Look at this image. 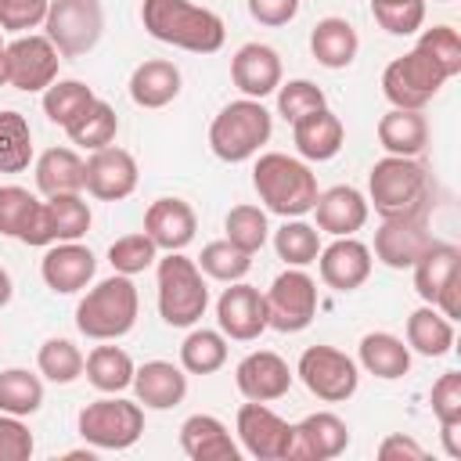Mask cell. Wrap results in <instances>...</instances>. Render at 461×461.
Here are the masks:
<instances>
[{"label": "cell", "mask_w": 461, "mask_h": 461, "mask_svg": "<svg viewBox=\"0 0 461 461\" xmlns=\"http://www.w3.org/2000/svg\"><path fill=\"white\" fill-rule=\"evenodd\" d=\"M140 22L155 40L191 54H212L223 47V36H227L223 18L191 0H144Z\"/></svg>", "instance_id": "cell-1"}, {"label": "cell", "mask_w": 461, "mask_h": 461, "mask_svg": "<svg viewBox=\"0 0 461 461\" xmlns=\"http://www.w3.org/2000/svg\"><path fill=\"white\" fill-rule=\"evenodd\" d=\"M371 205L382 220L393 216H425L432 205V180L429 169L403 155H385L367 173Z\"/></svg>", "instance_id": "cell-2"}, {"label": "cell", "mask_w": 461, "mask_h": 461, "mask_svg": "<svg viewBox=\"0 0 461 461\" xmlns=\"http://www.w3.org/2000/svg\"><path fill=\"white\" fill-rule=\"evenodd\" d=\"M252 187H256L259 202L270 212L285 216V220L306 216L313 209L317 194H321L317 191V176L310 173V166L299 162V158H288L281 151L259 155V162L252 169Z\"/></svg>", "instance_id": "cell-3"}, {"label": "cell", "mask_w": 461, "mask_h": 461, "mask_svg": "<svg viewBox=\"0 0 461 461\" xmlns=\"http://www.w3.org/2000/svg\"><path fill=\"white\" fill-rule=\"evenodd\" d=\"M137 285L126 274H115L108 281H97L76 306V328L86 339L108 342V339H122L133 324H137Z\"/></svg>", "instance_id": "cell-4"}, {"label": "cell", "mask_w": 461, "mask_h": 461, "mask_svg": "<svg viewBox=\"0 0 461 461\" xmlns=\"http://www.w3.org/2000/svg\"><path fill=\"white\" fill-rule=\"evenodd\" d=\"M274 133V115L256 97L230 101L220 108V115L209 126V148L223 162H245L252 158Z\"/></svg>", "instance_id": "cell-5"}, {"label": "cell", "mask_w": 461, "mask_h": 461, "mask_svg": "<svg viewBox=\"0 0 461 461\" xmlns=\"http://www.w3.org/2000/svg\"><path fill=\"white\" fill-rule=\"evenodd\" d=\"M209 306V288L194 259L169 252L158 259V313L169 328H191Z\"/></svg>", "instance_id": "cell-6"}, {"label": "cell", "mask_w": 461, "mask_h": 461, "mask_svg": "<svg viewBox=\"0 0 461 461\" xmlns=\"http://www.w3.org/2000/svg\"><path fill=\"white\" fill-rule=\"evenodd\" d=\"M43 29L61 58H79V54L94 50L104 32L101 0H50Z\"/></svg>", "instance_id": "cell-7"}, {"label": "cell", "mask_w": 461, "mask_h": 461, "mask_svg": "<svg viewBox=\"0 0 461 461\" xmlns=\"http://www.w3.org/2000/svg\"><path fill=\"white\" fill-rule=\"evenodd\" d=\"M79 425V436L101 450H126L140 439L144 432V411L140 403H130V400H119V396H108V400H94L79 411L76 418Z\"/></svg>", "instance_id": "cell-8"}, {"label": "cell", "mask_w": 461, "mask_h": 461, "mask_svg": "<svg viewBox=\"0 0 461 461\" xmlns=\"http://www.w3.org/2000/svg\"><path fill=\"white\" fill-rule=\"evenodd\" d=\"M443 83H447V72L418 47L393 58L382 72V94L393 101V108H418L421 112L439 94Z\"/></svg>", "instance_id": "cell-9"}, {"label": "cell", "mask_w": 461, "mask_h": 461, "mask_svg": "<svg viewBox=\"0 0 461 461\" xmlns=\"http://www.w3.org/2000/svg\"><path fill=\"white\" fill-rule=\"evenodd\" d=\"M313 317H317V281L303 267L277 274L267 292V328L303 331L310 328Z\"/></svg>", "instance_id": "cell-10"}, {"label": "cell", "mask_w": 461, "mask_h": 461, "mask_svg": "<svg viewBox=\"0 0 461 461\" xmlns=\"http://www.w3.org/2000/svg\"><path fill=\"white\" fill-rule=\"evenodd\" d=\"M295 375H299L303 385H306L317 400H324V403H342V400H349V396L357 393V382H360L357 364H353L342 349H335V346H310V349H303Z\"/></svg>", "instance_id": "cell-11"}, {"label": "cell", "mask_w": 461, "mask_h": 461, "mask_svg": "<svg viewBox=\"0 0 461 461\" xmlns=\"http://www.w3.org/2000/svg\"><path fill=\"white\" fill-rule=\"evenodd\" d=\"M4 58H7V83L14 90L36 94V90H47L58 79L61 54L47 36H32L29 32V36L11 40L4 47Z\"/></svg>", "instance_id": "cell-12"}, {"label": "cell", "mask_w": 461, "mask_h": 461, "mask_svg": "<svg viewBox=\"0 0 461 461\" xmlns=\"http://www.w3.org/2000/svg\"><path fill=\"white\" fill-rule=\"evenodd\" d=\"M238 436L241 447L259 461H285L292 447V425L259 400H249L238 411Z\"/></svg>", "instance_id": "cell-13"}, {"label": "cell", "mask_w": 461, "mask_h": 461, "mask_svg": "<svg viewBox=\"0 0 461 461\" xmlns=\"http://www.w3.org/2000/svg\"><path fill=\"white\" fill-rule=\"evenodd\" d=\"M216 321L223 335L238 342H252L267 331V295L245 281H230V288H223L216 303Z\"/></svg>", "instance_id": "cell-14"}, {"label": "cell", "mask_w": 461, "mask_h": 461, "mask_svg": "<svg viewBox=\"0 0 461 461\" xmlns=\"http://www.w3.org/2000/svg\"><path fill=\"white\" fill-rule=\"evenodd\" d=\"M346 447H349V425L331 411H317L306 414L299 425H292L288 461H328L339 457Z\"/></svg>", "instance_id": "cell-15"}, {"label": "cell", "mask_w": 461, "mask_h": 461, "mask_svg": "<svg viewBox=\"0 0 461 461\" xmlns=\"http://www.w3.org/2000/svg\"><path fill=\"white\" fill-rule=\"evenodd\" d=\"M83 187L101 202H119V198L133 194V187H137V158L126 148H112V144L97 148L86 158Z\"/></svg>", "instance_id": "cell-16"}, {"label": "cell", "mask_w": 461, "mask_h": 461, "mask_svg": "<svg viewBox=\"0 0 461 461\" xmlns=\"http://www.w3.org/2000/svg\"><path fill=\"white\" fill-rule=\"evenodd\" d=\"M429 241L432 234L425 227V216H393L375 230V256L393 270H407Z\"/></svg>", "instance_id": "cell-17"}, {"label": "cell", "mask_w": 461, "mask_h": 461, "mask_svg": "<svg viewBox=\"0 0 461 461\" xmlns=\"http://www.w3.org/2000/svg\"><path fill=\"white\" fill-rule=\"evenodd\" d=\"M292 378H295L292 367H288L277 353H270V349L249 353V357L238 364V371H234V382H238L241 396H245V400H259V403L281 400V396L292 389Z\"/></svg>", "instance_id": "cell-18"}, {"label": "cell", "mask_w": 461, "mask_h": 461, "mask_svg": "<svg viewBox=\"0 0 461 461\" xmlns=\"http://www.w3.org/2000/svg\"><path fill=\"white\" fill-rule=\"evenodd\" d=\"M94 270H97V259L79 241H58V245H50L47 256H43V263H40V274H43L47 288L58 292V295H72V292L86 288L90 277H94Z\"/></svg>", "instance_id": "cell-19"}, {"label": "cell", "mask_w": 461, "mask_h": 461, "mask_svg": "<svg viewBox=\"0 0 461 461\" xmlns=\"http://www.w3.org/2000/svg\"><path fill=\"white\" fill-rule=\"evenodd\" d=\"M198 230V216L184 198H155L144 212V234L166 249V252H180L194 241Z\"/></svg>", "instance_id": "cell-20"}, {"label": "cell", "mask_w": 461, "mask_h": 461, "mask_svg": "<svg viewBox=\"0 0 461 461\" xmlns=\"http://www.w3.org/2000/svg\"><path fill=\"white\" fill-rule=\"evenodd\" d=\"M321 281L335 292H353L371 277V249L364 241L335 238L328 249H321Z\"/></svg>", "instance_id": "cell-21"}, {"label": "cell", "mask_w": 461, "mask_h": 461, "mask_svg": "<svg viewBox=\"0 0 461 461\" xmlns=\"http://www.w3.org/2000/svg\"><path fill=\"white\" fill-rule=\"evenodd\" d=\"M230 79L245 97L263 101L267 94H274L281 86V58H277V50L267 47V43L238 47V54L230 61Z\"/></svg>", "instance_id": "cell-22"}, {"label": "cell", "mask_w": 461, "mask_h": 461, "mask_svg": "<svg viewBox=\"0 0 461 461\" xmlns=\"http://www.w3.org/2000/svg\"><path fill=\"white\" fill-rule=\"evenodd\" d=\"M313 212H317L321 230H328L335 238H349L367 223V198L357 187L339 184V187H328L324 194H317Z\"/></svg>", "instance_id": "cell-23"}, {"label": "cell", "mask_w": 461, "mask_h": 461, "mask_svg": "<svg viewBox=\"0 0 461 461\" xmlns=\"http://www.w3.org/2000/svg\"><path fill=\"white\" fill-rule=\"evenodd\" d=\"M292 140H295V151L310 162H328L339 155L342 140H346V130H342V119L328 108H317L303 119L292 122Z\"/></svg>", "instance_id": "cell-24"}, {"label": "cell", "mask_w": 461, "mask_h": 461, "mask_svg": "<svg viewBox=\"0 0 461 461\" xmlns=\"http://www.w3.org/2000/svg\"><path fill=\"white\" fill-rule=\"evenodd\" d=\"M137 400L151 411H169L187 396V375L169 360H148L144 367H133Z\"/></svg>", "instance_id": "cell-25"}, {"label": "cell", "mask_w": 461, "mask_h": 461, "mask_svg": "<svg viewBox=\"0 0 461 461\" xmlns=\"http://www.w3.org/2000/svg\"><path fill=\"white\" fill-rule=\"evenodd\" d=\"M180 450L191 461H238L241 457L227 425L212 414H191L180 425Z\"/></svg>", "instance_id": "cell-26"}, {"label": "cell", "mask_w": 461, "mask_h": 461, "mask_svg": "<svg viewBox=\"0 0 461 461\" xmlns=\"http://www.w3.org/2000/svg\"><path fill=\"white\" fill-rule=\"evenodd\" d=\"M180 94V68L166 58L140 61L130 76V97L140 108H166Z\"/></svg>", "instance_id": "cell-27"}, {"label": "cell", "mask_w": 461, "mask_h": 461, "mask_svg": "<svg viewBox=\"0 0 461 461\" xmlns=\"http://www.w3.org/2000/svg\"><path fill=\"white\" fill-rule=\"evenodd\" d=\"M378 144L389 151V155H403V158H414L425 151L429 144V122L418 108H393L378 119Z\"/></svg>", "instance_id": "cell-28"}, {"label": "cell", "mask_w": 461, "mask_h": 461, "mask_svg": "<svg viewBox=\"0 0 461 461\" xmlns=\"http://www.w3.org/2000/svg\"><path fill=\"white\" fill-rule=\"evenodd\" d=\"M310 50L324 68H346V65H353L360 40L346 18H321L310 32Z\"/></svg>", "instance_id": "cell-29"}, {"label": "cell", "mask_w": 461, "mask_h": 461, "mask_svg": "<svg viewBox=\"0 0 461 461\" xmlns=\"http://www.w3.org/2000/svg\"><path fill=\"white\" fill-rule=\"evenodd\" d=\"M83 173H86V162L72 148H47L36 158V187L47 198L83 191Z\"/></svg>", "instance_id": "cell-30"}, {"label": "cell", "mask_w": 461, "mask_h": 461, "mask_svg": "<svg viewBox=\"0 0 461 461\" xmlns=\"http://www.w3.org/2000/svg\"><path fill=\"white\" fill-rule=\"evenodd\" d=\"M360 364L375 378H403L411 371V346H403V339L389 331H371L360 339Z\"/></svg>", "instance_id": "cell-31"}, {"label": "cell", "mask_w": 461, "mask_h": 461, "mask_svg": "<svg viewBox=\"0 0 461 461\" xmlns=\"http://www.w3.org/2000/svg\"><path fill=\"white\" fill-rule=\"evenodd\" d=\"M407 346L421 357H443L454 346V321H447L432 303L407 317Z\"/></svg>", "instance_id": "cell-32"}, {"label": "cell", "mask_w": 461, "mask_h": 461, "mask_svg": "<svg viewBox=\"0 0 461 461\" xmlns=\"http://www.w3.org/2000/svg\"><path fill=\"white\" fill-rule=\"evenodd\" d=\"M461 267V252L457 245H447V241H429L425 252L414 259V292L425 299V303H436V292L443 288V281Z\"/></svg>", "instance_id": "cell-33"}, {"label": "cell", "mask_w": 461, "mask_h": 461, "mask_svg": "<svg viewBox=\"0 0 461 461\" xmlns=\"http://www.w3.org/2000/svg\"><path fill=\"white\" fill-rule=\"evenodd\" d=\"M83 371H86L90 385L101 389V393H122L133 382V360L119 346H97V349H90Z\"/></svg>", "instance_id": "cell-34"}, {"label": "cell", "mask_w": 461, "mask_h": 461, "mask_svg": "<svg viewBox=\"0 0 461 461\" xmlns=\"http://www.w3.org/2000/svg\"><path fill=\"white\" fill-rule=\"evenodd\" d=\"M97 97H94V90L86 86V83H79V79H54L47 90H43V112H47V119L54 122V126H72L90 104H94Z\"/></svg>", "instance_id": "cell-35"}, {"label": "cell", "mask_w": 461, "mask_h": 461, "mask_svg": "<svg viewBox=\"0 0 461 461\" xmlns=\"http://www.w3.org/2000/svg\"><path fill=\"white\" fill-rule=\"evenodd\" d=\"M47 209V223H50V238L54 241H79L86 230H90V205L76 194H50L43 202Z\"/></svg>", "instance_id": "cell-36"}, {"label": "cell", "mask_w": 461, "mask_h": 461, "mask_svg": "<svg viewBox=\"0 0 461 461\" xmlns=\"http://www.w3.org/2000/svg\"><path fill=\"white\" fill-rule=\"evenodd\" d=\"M180 364L191 375H212V371H220L227 364V339H223V331L194 328L180 342Z\"/></svg>", "instance_id": "cell-37"}, {"label": "cell", "mask_w": 461, "mask_h": 461, "mask_svg": "<svg viewBox=\"0 0 461 461\" xmlns=\"http://www.w3.org/2000/svg\"><path fill=\"white\" fill-rule=\"evenodd\" d=\"M115 130H119V115H115V108L104 104V101H94L72 126H65L68 140L79 144V148H86V151L108 148V144L115 140Z\"/></svg>", "instance_id": "cell-38"}, {"label": "cell", "mask_w": 461, "mask_h": 461, "mask_svg": "<svg viewBox=\"0 0 461 461\" xmlns=\"http://www.w3.org/2000/svg\"><path fill=\"white\" fill-rule=\"evenodd\" d=\"M32 162V130L22 112H0V173H22Z\"/></svg>", "instance_id": "cell-39"}, {"label": "cell", "mask_w": 461, "mask_h": 461, "mask_svg": "<svg viewBox=\"0 0 461 461\" xmlns=\"http://www.w3.org/2000/svg\"><path fill=\"white\" fill-rule=\"evenodd\" d=\"M274 249L288 267H306L321 256V230L292 216L274 230Z\"/></svg>", "instance_id": "cell-40"}, {"label": "cell", "mask_w": 461, "mask_h": 461, "mask_svg": "<svg viewBox=\"0 0 461 461\" xmlns=\"http://www.w3.org/2000/svg\"><path fill=\"white\" fill-rule=\"evenodd\" d=\"M43 403V382L22 367H7L0 371V411L4 414H36Z\"/></svg>", "instance_id": "cell-41"}, {"label": "cell", "mask_w": 461, "mask_h": 461, "mask_svg": "<svg viewBox=\"0 0 461 461\" xmlns=\"http://www.w3.org/2000/svg\"><path fill=\"white\" fill-rule=\"evenodd\" d=\"M223 230H227V241L238 245L249 256H256L267 245V234H270L267 212L259 205H234L227 212V220H223Z\"/></svg>", "instance_id": "cell-42"}, {"label": "cell", "mask_w": 461, "mask_h": 461, "mask_svg": "<svg viewBox=\"0 0 461 461\" xmlns=\"http://www.w3.org/2000/svg\"><path fill=\"white\" fill-rule=\"evenodd\" d=\"M198 270H205L209 277L230 285V281H241V277L252 270V256L241 252L238 245H230L227 238H223V241H209V245L202 249V256H198Z\"/></svg>", "instance_id": "cell-43"}, {"label": "cell", "mask_w": 461, "mask_h": 461, "mask_svg": "<svg viewBox=\"0 0 461 461\" xmlns=\"http://www.w3.org/2000/svg\"><path fill=\"white\" fill-rule=\"evenodd\" d=\"M36 364H40V375L43 378H50V382H58V385H68V382H76L79 375H83V353L68 342V339H47L43 346H40V357H36Z\"/></svg>", "instance_id": "cell-44"}, {"label": "cell", "mask_w": 461, "mask_h": 461, "mask_svg": "<svg viewBox=\"0 0 461 461\" xmlns=\"http://www.w3.org/2000/svg\"><path fill=\"white\" fill-rule=\"evenodd\" d=\"M155 259H158V245H155L148 234H126V238L112 241V249H108L112 270H115V274H126V277L148 270Z\"/></svg>", "instance_id": "cell-45"}, {"label": "cell", "mask_w": 461, "mask_h": 461, "mask_svg": "<svg viewBox=\"0 0 461 461\" xmlns=\"http://www.w3.org/2000/svg\"><path fill=\"white\" fill-rule=\"evenodd\" d=\"M375 22L393 36H411L425 22V0H371Z\"/></svg>", "instance_id": "cell-46"}, {"label": "cell", "mask_w": 461, "mask_h": 461, "mask_svg": "<svg viewBox=\"0 0 461 461\" xmlns=\"http://www.w3.org/2000/svg\"><path fill=\"white\" fill-rule=\"evenodd\" d=\"M317 108H328L324 90H321L317 83H310V79H288V83L277 86V112H281L288 122L310 115V112H317Z\"/></svg>", "instance_id": "cell-47"}, {"label": "cell", "mask_w": 461, "mask_h": 461, "mask_svg": "<svg viewBox=\"0 0 461 461\" xmlns=\"http://www.w3.org/2000/svg\"><path fill=\"white\" fill-rule=\"evenodd\" d=\"M418 50H425L447 72V79L461 72V36H457V29H450V25L425 29L421 40H418Z\"/></svg>", "instance_id": "cell-48"}, {"label": "cell", "mask_w": 461, "mask_h": 461, "mask_svg": "<svg viewBox=\"0 0 461 461\" xmlns=\"http://www.w3.org/2000/svg\"><path fill=\"white\" fill-rule=\"evenodd\" d=\"M36 205H40L36 194H29L25 187H18V184L0 187V234L18 238L25 230V223H29V216H32Z\"/></svg>", "instance_id": "cell-49"}, {"label": "cell", "mask_w": 461, "mask_h": 461, "mask_svg": "<svg viewBox=\"0 0 461 461\" xmlns=\"http://www.w3.org/2000/svg\"><path fill=\"white\" fill-rule=\"evenodd\" d=\"M432 414L439 425H461V371H447L432 385Z\"/></svg>", "instance_id": "cell-50"}, {"label": "cell", "mask_w": 461, "mask_h": 461, "mask_svg": "<svg viewBox=\"0 0 461 461\" xmlns=\"http://www.w3.org/2000/svg\"><path fill=\"white\" fill-rule=\"evenodd\" d=\"M36 450L32 432L18 414H0V461H29Z\"/></svg>", "instance_id": "cell-51"}, {"label": "cell", "mask_w": 461, "mask_h": 461, "mask_svg": "<svg viewBox=\"0 0 461 461\" xmlns=\"http://www.w3.org/2000/svg\"><path fill=\"white\" fill-rule=\"evenodd\" d=\"M50 0H0V29L4 32H25L36 29L47 18Z\"/></svg>", "instance_id": "cell-52"}, {"label": "cell", "mask_w": 461, "mask_h": 461, "mask_svg": "<svg viewBox=\"0 0 461 461\" xmlns=\"http://www.w3.org/2000/svg\"><path fill=\"white\" fill-rule=\"evenodd\" d=\"M249 14L259 22V25H288L295 14H299V0H249Z\"/></svg>", "instance_id": "cell-53"}, {"label": "cell", "mask_w": 461, "mask_h": 461, "mask_svg": "<svg viewBox=\"0 0 461 461\" xmlns=\"http://www.w3.org/2000/svg\"><path fill=\"white\" fill-rule=\"evenodd\" d=\"M378 457H382V461H425V447L414 443V439L403 436V432H393V436L382 439Z\"/></svg>", "instance_id": "cell-54"}, {"label": "cell", "mask_w": 461, "mask_h": 461, "mask_svg": "<svg viewBox=\"0 0 461 461\" xmlns=\"http://www.w3.org/2000/svg\"><path fill=\"white\" fill-rule=\"evenodd\" d=\"M447 321H457L461 317V267L443 281V288L436 292V303H432Z\"/></svg>", "instance_id": "cell-55"}, {"label": "cell", "mask_w": 461, "mask_h": 461, "mask_svg": "<svg viewBox=\"0 0 461 461\" xmlns=\"http://www.w3.org/2000/svg\"><path fill=\"white\" fill-rule=\"evenodd\" d=\"M461 425H439V436H443V447L450 457H461Z\"/></svg>", "instance_id": "cell-56"}, {"label": "cell", "mask_w": 461, "mask_h": 461, "mask_svg": "<svg viewBox=\"0 0 461 461\" xmlns=\"http://www.w3.org/2000/svg\"><path fill=\"white\" fill-rule=\"evenodd\" d=\"M11 292H14V288H11V274L0 267V310L11 303Z\"/></svg>", "instance_id": "cell-57"}, {"label": "cell", "mask_w": 461, "mask_h": 461, "mask_svg": "<svg viewBox=\"0 0 461 461\" xmlns=\"http://www.w3.org/2000/svg\"><path fill=\"white\" fill-rule=\"evenodd\" d=\"M4 32V29H0ZM7 83V58H4V36H0V86Z\"/></svg>", "instance_id": "cell-58"}, {"label": "cell", "mask_w": 461, "mask_h": 461, "mask_svg": "<svg viewBox=\"0 0 461 461\" xmlns=\"http://www.w3.org/2000/svg\"><path fill=\"white\" fill-rule=\"evenodd\" d=\"M436 4H450V0H436Z\"/></svg>", "instance_id": "cell-59"}]
</instances>
